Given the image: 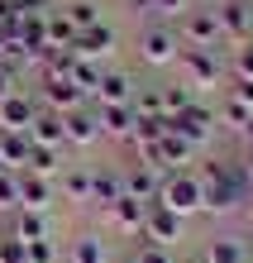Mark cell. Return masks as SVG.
I'll return each mask as SVG.
<instances>
[{"mask_svg":"<svg viewBox=\"0 0 253 263\" xmlns=\"http://www.w3.org/2000/svg\"><path fill=\"white\" fill-rule=\"evenodd\" d=\"M201 177V215H234L244 211V167L234 158H205L196 167Z\"/></svg>","mask_w":253,"mask_h":263,"instance_id":"6da1fadb","label":"cell"},{"mask_svg":"<svg viewBox=\"0 0 253 263\" xmlns=\"http://www.w3.org/2000/svg\"><path fill=\"white\" fill-rule=\"evenodd\" d=\"M182 58V39H177V24L167 20H148L144 34H139V63L144 67H177Z\"/></svg>","mask_w":253,"mask_h":263,"instance_id":"7a4b0ae2","label":"cell"},{"mask_svg":"<svg viewBox=\"0 0 253 263\" xmlns=\"http://www.w3.org/2000/svg\"><path fill=\"white\" fill-rule=\"evenodd\" d=\"M177 67H182V77H186V86H201V91H215L220 82H225V72H229V63H225V53L220 48H182V58H177Z\"/></svg>","mask_w":253,"mask_h":263,"instance_id":"3957f363","label":"cell"},{"mask_svg":"<svg viewBox=\"0 0 253 263\" xmlns=\"http://www.w3.org/2000/svg\"><path fill=\"white\" fill-rule=\"evenodd\" d=\"M158 201H163L167 211H177L182 220L201 215V177H196V167H172V173L163 177V192H158Z\"/></svg>","mask_w":253,"mask_h":263,"instance_id":"277c9868","label":"cell"},{"mask_svg":"<svg viewBox=\"0 0 253 263\" xmlns=\"http://www.w3.org/2000/svg\"><path fill=\"white\" fill-rule=\"evenodd\" d=\"M177 39H182V48H225V29H220L215 20V10H186L182 20H177Z\"/></svg>","mask_w":253,"mask_h":263,"instance_id":"5b68a950","label":"cell"},{"mask_svg":"<svg viewBox=\"0 0 253 263\" xmlns=\"http://www.w3.org/2000/svg\"><path fill=\"white\" fill-rule=\"evenodd\" d=\"M139 239L172 249V244H182V239H186V220H182L177 211H167L163 201H148V211H144V235H139Z\"/></svg>","mask_w":253,"mask_h":263,"instance_id":"8992f818","label":"cell"},{"mask_svg":"<svg viewBox=\"0 0 253 263\" xmlns=\"http://www.w3.org/2000/svg\"><path fill=\"white\" fill-rule=\"evenodd\" d=\"M253 258V244L248 235H239V230H220V235L205 239L201 249V263H248Z\"/></svg>","mask_w":253,"mask_h":263,"instance_id":"52a82bcc","label":"cell"},{"mask_svg":"<svg viewBox=\"0 0 253 263\" xmlns=\"http://www.w3.org/2000/svg\"><path fill=\"white\" fill-rule=\"evenodd\" d=\"M172 129H177L186 144H210V134H215V105H201V101H191L186 110L172 120Z\"/></svg>","mask_w":253,"mask_h":263,"instance_id":"ba28073f","label":"cell"},{"mask_svg":"<svg viewBox=\"0 0 253 263\" xmlns=\"http://www.w3.org/2000/svg\"><path fill=\"white\" fill-rule=\"evenodd\" d=\"M215 20H220V29H225V43L253 39V0H220Z\"/></svg>","mask_w":253,"mask_h":263,"instance_id":"9c48e42d","label":"cell"},{"mask_svg":"<svg viewBox=\"0 0 253 263\" xmlns=\"http://www.w3.org/2000/svg\"><path fill=\"white\" fill-rule=\"evenodd\" d=\"M163 177H167V173H158V167H148V163H120L124 196H134V201H158V192H163Z\"/></svg>","mask_w":253,"mask_h":263,"instance_id":"30bf717a","label":"cell"},{"mask_svg":"<svg viewBox=\"0 0 253 263\" xmlns=\"http://www.w3.org/2000/svg\"><path fill=\"white\" fill-rule=\"evenodd\" d=\"M38 105L53 110V115H67V110H76V105H86V96L67 82V77H43L38 82Z\"/></svg>","mask_w":253,"mask_h":263,"instance_id":"8fae6325","label":"cell"},{"mask_svg":"<svg viewBox=\"0 0 253 263\" xmlns=\"http://www.w3.org/2000/svg\"><path fill=\"white\" fill-rule=\"evenodd\" d=\"M96 125H101V139L129 144V139H134V125H139V115H134V105H129V101H124V105H96Z\"/></svg>","mask_w":253,"mask_h":263,"instance_id":"7c38bea8","label":"cell"},{"mask_svg":"<svg viewBox=\"0 0 253 263\" xmlns=\"http://www.w3.org/2000/svg\"><path fill=\"white\" fill-rule=\"evenodd\" d=\"M38 110L43 105H38L34 91H10V96L0 101V129H29Z\"/></svg>","mask_w":253,"mask_h":263,"instance_id":"4fadbf2b","label":"cell"},{"mask_svg":"<svg viewBox=\"0 0 253 263\" xmlns=\"http://www.w3.org/2000/svg\"><path fill=\"white\" fill-rule=\"evenodd\" d=\"M53 201H57V177L20 173V211H48Z\"/></svg>","mask_w":253,"mask_h":263,"instance_id":"5bb4252c","label":"cell"},{"mask_svg":"<svg viewBox=\"0 0 253 263\" xmlns=\"http://www.w3.org/2000/svg\"><path fill=\"white\" fill-rule=\"evenodd\" d=\"M72 53L86 58V63H101V58H110V53H115V29H110L105 20L91 24V29H82V34L72 39Z\"/></svg>","mask_w":253,"mask_h":263,"instance_id":"9a60e30c","label":"cell"},{"mask_svg":"<svg viewBox=\"0 0 253 263\" xmlns=\"http://www.w3.org/2000/svg\"><path fill=\"white\" fill-rule=\"evenodd\" d=\"M67 125V148H91L101 139V125H96V105H76V110L62 115Z\"/></svg>","mask_w":253,"mask_h":263,"instance_id":"2e32d148","label":"cell"},{"mask_svg":"<svg viewBox=\"0 0 253 263\" xmlns=\"http://www.w3.org/2000/svg\"><path fill=\"white\" fill-rule=\"evenodd\" d=\"M57 196L72 206H91V163H67L57 173Z\"/></svg>","mask_w":253,"mask_h":263,"instance_id":"e0dca14e","label":"cell"},{"mask_svg":"<svg viewBox=\"0 0 253 263\" xmlns=\"http://www.w3.org/2000/svg\"><path fill=\"white\" fill-rule=\"evenodd\" d=\"M124 196V182H120V167H110V163H101V167H91V206L96 211H110L115 201Z\"/></svg>","mask_w":253,"mask_h":263,"instance_id":"ac0fdd59","label":"cell"},{"mask_svg":"<svg viewBox=\"0 0 253 263\" xmlns=\"http://www.w3.org/2000/svg\"><path fill=\"white\" fill-rule=\"evenodd\" d=\"M144 211H148V201L120 196L115 206H110V211H101V215H105V220L120 230V235H134V239H139V235H144Z\"/></svg>","mask_w":253,"mask_h":263,"instance_id":"d6986e66","label":"cell"},{"mask_svg":"<svg viewBox=\"0 0 253 263\" xmlns=\"http://www.w3.org/2000/svg\"><path fill=\"white\" fill-rule=\"evenodd\" d=\"M67 263H110V244L105 235H96V230H82V235L67 239V254H62Z\"/></svg>","mask_w":253,"mask_h":263,"instance_id":"ffe728a7","label":"cell"},{"mask_svg":"<svg viewBox=\"0 0 253 263\" xmlns=\"http://www.w3.org/2000/svg\"><path fill=\"white\" fill-rule=\"evenodd\" d=\"M29 153H34L29 129H0V158H5L10 173H24V167H29Z\"/></svg>","mask_w":253,"mask_h":263,"instance_id":"44dd1931","label":"cell"},{"mask_svg":"<svg viewBox=\"0 0 253 263\" xmlns=\"http://www.w3.org/2000/svg\"><path fill=\"white\" fill-rule=\"evenodd\" d=\"M124 101H134V77L129 72H101V86L91 96V105H124Z\"/></svg>","mask_w":253,"mask_h":263,"instance_id":"7402d4cb","label":"cell"},{"mask_svg":"<svg viewBox=\"0 0 253 263\" xmlns=\"http://www.w3.org/2000/svg\"><path fill=\"white\" fill-rule=\"evenodd\" d=\"M29 139H34V144H43V148H67V125H62V115L38 110L34 125H29Z\"/></svg>","mask_w":253,"mask_h":263,"instance_id":"603a6c76","label":"cell"},{"mask_svg":"<svg viewBox=\"0 0 253 263\" xmlns=\"http://www.w3.org/2000/svg\"><path fill=\"white\" fill-rule=\"evenodd\" d=\"M5 230H14L20 239H48L53 235V215L48 211H14Z\"/></svg>","mask_w":253,"mask_h":263,"instance_id":"cb8c5ba5","label":"cell"},{"mask_svg":"<svg viewBox=\"0 0 253 263\" xmlns=\"http://www.w3.org/2000/svg\"><path fill=\"white\" fill-rule=\"evenodd\" d=\"M196 144H186V139L172 129V120H167V134H163V163H167V173L172 167H191V158H196Z\"/></svg>","mask_w":253,"mask_h":263,"instance_id":"d4e9b609","label":"cell"},{"mask_svg":"<svg viewBox=\"0 0 253 263\" xmlns=\"http://www.w3.org/2000/svg\"><path fill=\"white\" fill-rule=\"evenodd\" d=\"M248 120H253V110H248L244 101H234V96H225V101L215 105V125H220V129H229V134H244V129H248Z\"/></svg>","mask_w":253,"mask_h":263,"instance_id":"484cf974","label":"cell"},{"mask_svg":"<svg viewBox=\"0 0 253 263\" xmlns=\"http://www.w3.org/2000/svg\"><path fill=\"white\" fill-rule=\"evenodd\" d=\"M43 34H48V48H72L76 29H72V20H67V14L53 5L48 14H43Z\"/></svg>","mask_w":253,"mask_h":263,"instance_id":"4316f807","label":"cell"},{"mask_svg":"<svg viewBox=\"0 0 253 263\" xmlns=\"http://www.w3.org/2000/svg\"><path fill=\"white\" fill-rule=\"evenodd\" d=\"M101 72H105L101 63H86V58H76V63H72V72H67V82H72V86L91 101V96H96V86H101Z\"/></svg>","mask_w":253,"mask_h":263,"instance_id":"83f0119b","label":"cell"},{"mask_svg":"<svg viewBox=\"0 0 253 263\" xmlns=\"http://www.w3.org/2000/svg\"><path fill=\"white\" fill-rule=\"evenodd\" d=\"M62 148H43V144H34V153H29V167L24 173H43V177H57L62 173Z\"/></svg>","mask_w":253,"mask_h":263,"instance_id":"f1b7e54d","label":"cell"},{"mask_svg":"<svg viewBox=\"0 0 253 263\" xmlns=\"http://www.w3.org/2000/svg\"><path fill=\"white\" fill-rule=\"evenodd\" d=\"M134 115L139 120H153V115H163V86H134Z\"/></svg>","mask_w":253,"mask_h":263,"instance_id":"f546056e","label":"cell"},{"mask_svg":"<svg viewBox=\"0 0 253 263\" xmlns=\"http://www.w3.org/2000/svg\"><path fill=\"white\" fill-rule=\"evenodd\" d=\"M191 101H196V91L186 86V82H172V86H163V115H167V120H177V115H182Z\"/></svg>","mask_w":253,"mask_h":263,"instance_id":"4dcf8cb0","label":"cell"},{"mask_svg":"<svg viewBox=\"0 0 253 263\" xmlns=\"http://www.w3.org/2000/svg\"><path fill=\"white\" fill-rule=\"evenodd\" d=\"M62 14L72 20L76 34H82V29H91V24H101V5H96V0H72V5H62Z\"/></svg>","mask_w":253,"mask_h":263,"instance_id":"1f68e13d","label":"cell"},{"mask_svg":"<svg viewBox=\"0 0 253 263\" xmlns=\"http://www.w3.org/2000/svg\"><path fill=\"white\" fill-rule=\"evenodd\" d=\"M229 77H248L253 82V39L229 43Z\"/></svg>","mask_w":253,"mask_h":263,"instance_id":"d6a6232c","label":"cell"},{"mask_svg":"<svg viewBox=\"0 0 253 263\" xmlns=\"http://www.w3.org/2000/svg\"><path fill=\"white\" fill-rule=\"evenodd\" d=\"M0 263H29V239H20L14 230H0Z\"/></svg>","mask_w":253,"mask_h":263,"instance_id":"836d02e7","label":"cell"},{"mask_svg":"<svg viewBox=\"0 0 253 263\" xmlns=\"http://www.w3.org/2000/svg\"><path fill=\"white\" fill-rule=\"evenodd\" d=\"M20 211V173H0V215Z\"/></svg>","mask_w":253,"mask_h":263,"instance_id":"e575fe53","label":"cell"},{"mask_svg":"<svg viewBox=\"0 0 253 263\" xmlns=\"http://www.w3.org/2000/svg\"><path fill=\"white\" fill-rule=\"evenodd\" d=\"M29 263H62V249H57V239H29Z\"/></svg>","mask_w":253,"mask_h":263,"instance_id":"d590c367","label":"cell"},{"mask_svg":"<svg viewBox=\"0 0 253 263\" xmlns=\"http://www.w3.org/2000/svg\"><path fill=\"white\" fill-rule=\"evenodd\" d=\"M201 0H153V20H182L186 10H196Z\"/></svg>","mask_w":253,"mask_h":263,"instance_id":"8d00e7d4","label":"cell"},{"mask_svg":"<svg viewBox=\"0 0 253 263\" xmlns=\"http://www.w3.org/2000/svg\"><path fill=\"white\" fill-rule=\"evenodd\" d=\"M134 263H177V258H172V249H163V244H148V239H139Z\"/></svg>","mask_w":253,"mask_h":263,"instance_id":"74e56055","label":"cell"},{"mask_svg":"<svg viewBox=\"0 0 253 263\" xmlns=\"http://www.w3.org/2000/svg\"><path fill=\"white\" fill-rule=\"evenodd\" d=\"M10 10H14V14H48L53 0H10Z\"/></svg>","mask_w":253,"mask_h":263,"instance_id":"f35d334b","label":"cell"},{"mask_svg":"<svg viewBox=\"0 0 253 263\" xmlns=\"http://www.w3.org/2000/svg\"><path fill=\"white\" fill-rule=\"evenodd\" d=\"M229 96H234V101H244L248 110H253V82H248V77H234V86H229Z\"/></svg>","mask_w":253,"mask_h":263,"instance_id":"ab89813d","label":"cell"},{"mask_svg":"<svg viewBox=\"0 0 253 263\" xmlns=\"http://www.w3.org/2000/svg\"><path fill=\"white\" fill-rule=\"evenodd\" d=\"M10 91H20V77H14V72H10L5 63H0V101H5Z\"/></svg>","mask_w":253,"mask_h":263,"instance_id":"60d3db41","label":"cell"},{"mask_svg":"<svg viewBox=\"0 0 253 263\" xmlns=\"http://www.w3.org/2000/svg\"><path fill=\"white\" fill-rule=\"evenodd\" d=\"M234 163L244 167V182H253V148H244V153H239V158H234Z\"/></svg>","mask_w":253,"mask_h":263,"instance_id":"b9f144b4","label":"cell"},{"mask_svg":"<svg viewBox=\"0 0 253 263\" xmlns=\"http://www.w3.org/2000/svg\"><path fill=\"white\" fill-rule=\"evenodd\" d=\"M244 211L253 215V182H248V187H244Z\"/></svg>","mask_w":253,"mask_h":263,"instance_id":"7bdbcfd3","label":"cell"},{"mask_svg":"<svg viewBox=\"0 0 253 263\" xmlns=\"http://www.w3.org/2000/svg\"><path fill=\"white\" fill-rule=\"evenodd\" d=\"M239 139H244V148H253V120H248V129H244Z\"/></svg>","mask_w":253,"mask_h":263,"instance_id":"ee69618b","label":"cell"},{"mask_svg":"<svg viewBox=\"0 0 253 263\" xmlns=\"http://www.w3.org/2000/svg\"><path fill=\"white\" fill-rule=\"evenodd\" d=\"M110 263H134V258H110Z\"/></svg>","mask_w":253,"mask_h":263,"instance_id":"f6af8a7d","label":"cell"},{"mask_svg":"<svg viewBox=\"0 0 253 263\" xmlns=\"http://www.w3.org/2000/svg\"><path fill=\"white\" fill-rule=\"evenodd\" d=\"M0 173H10V167H5V158H0Z\"/></svg>","mask_w":253,"mask_h":263,"instance_id":"bcb514c9","label":"cell"},{"mask_svg":"<svg viewBox=\"0 0 253 263\" xmlns=\"http://www.w3.org/2000/svg\"><path fill=\"white\" fill-rule=\"evenodd\" d=\"M248 263H253V258H248Z\"/></svg>","mask_w":253,"mask_h":263,"instance_id":"7dc6e473","label":"cell"},{"mask_svg":"<svg viewBox=\"0 0 253 263\" xmlns=\"http://www.w3.org/2000/svg\"><path fill=\"white\" fill-rule=\"evenodd\" d=\"M177 263H182V258H177Z\"/></svg>","mask_w":253,"mask_h":263,"instance_id":"c3c4849f","label":"cell"},{"mask_svg":"<svg viewBox=\"0 0 253 263\" xmlns=\"http://www.w3.org/2000/svg\"><path fill=\"white\" fill-rule=\"evenodd\" d=\"M248 244H253V239H248Z\"/></svg>","mask_w":253,"mask_h":263,"instance_id":"681fc988","label":"cell"}]
</instances>
